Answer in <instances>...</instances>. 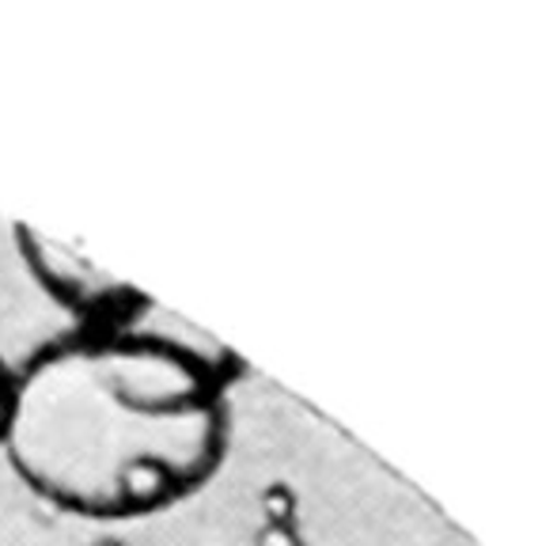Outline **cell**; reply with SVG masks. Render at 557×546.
Returning <instances> with one entry per match:
<instances>
[{"label":"cell","mask_w":557,"mask_h":546,"mask_svg":"<svg viewBox=\"0 0 557 546\" xmlns=\"http://www.w3.org/2000/svg\"><path fill=\"white\" fill-rule=\"evenodd\" d=\"M4 448L15 479L81 520H140L224 463V380L163 334L76 331L12 372Z\"/></svg>","instance_id":"obj_1"},{"label":"cell","mask_w":557,"mask_h":546,"mask_svg":"<svg viewBox=\"0 0 557 546\" xmlns=\"http://www.w3.org/2000/svg\"><path fill=\"white\" fill-rule=\"evenodd\" d=\"M12 236L30 281L58 308H65L84 331H122V326H133L140 315L152 311L148 296H140L125 281L91 266L69 244H58V239L42 236V232L27 228V224H12Z\"/></svg>","instance_id":"obj_2"},{"label":"cell","mask_w":557,"mask_h":546,"mask_svg":"<svg viewBox=\"0 0 557 546\" xmlns=\"http://www.w3.org/2000/svg\"><path fill=\"white\" fill-rule=\"evenodd\" d=\"M8 402H12V369L0 357V440H4V425H8Z\"/></svg>","instance_id":"obj_3"}]
</instances>
